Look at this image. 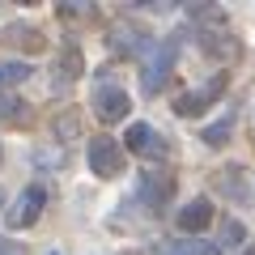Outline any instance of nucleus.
Returning a JSON list of instances; mask_svg holds the SVG:
<instances>
[{
    "instance_id": "obj_6",
    "label": "nucleus",
    "mask_w": 255,
    "mask_h": 255,
    "mask_svg": "<svg viewBox=\"0 0 255 255\" xmlns=\"http://www.w3.org/2000/svg\"><path fill=\"white\" fill-rule=\"evenodd\" d=\"M128 111H132V98H128L124 85H102V90L94 94V115H98L102 124H119Z\"/></svg>"
},
{
    "instance_id": "obj_20",
    "label": "nucleus",
    "mask_w": 255,
    "mask_h": 255,
    "mask_svg": "<svg viewBox=\"0 0 255 255\" xmlns=\"http://www.w3.org/2000/svg\"><path fill=\"white\" fill-rule=\"evenodd\" d=\"M21 111H17V98H4L0 94V119H17Z\"/></svg>"
},
{
    "instance_id": "obj_11",
    "label": "nucleus",
    "mask_w": 255,
    "mask_h": 255,
    "mask_svg": "<svg viewBox=\"0 0 255 255\" xmlns=\"http://www.w3.org/2000/svg\"><path fill=\"white\" fill-rule=\"evenodd\" d=\"M140 38H145V30H136V26H115L107 43H111V51H124V55H132V51H140V47H145Z\"/></svg>"
},
{
    "instance_id": "obj_9",
    "label": "nucleus",
    "mask_w": 255,
    "mask_h": 255,
    "mask_svg": "<svg viewBox=\"0 0 255 255\" xmlns=\"http://www.w3.org/2000/svg\"><path fill=\"white\" fill-rule=\"evenodd\" d=\"M170 196H174V179L170 174H145V179H140V200H145L149 209L166 204Z\"/></svg>"
},
{
    "instance_id": "obj_8",
    "label": "nucleus",
    "mask_w": 255,
    "mask_h": 255,
    "mask_svg": "<svg viewBox=\"0 0 255 255\" xmlns=\"http://www.w3.org/2000/svg\"><path fill=\"white\" fill-rule=\"evenodd\" d=\"M209 221H213V200H209V196H196L191 204H183V209H179L174 226H179L183 234H191V238H196L204 226H209Z\"/></svg>"
},
{
    "instance_id": "obj_3",
    "label": "nucleus",
    "mask_w": 255,
    "mask_h": 255,
    "mask_svg": "<svg viewBox=\"0 0 255 255\" xmlns=\"http://www.w3.org/2000/svg\"><path fill=\"white\" fill-rule=\"evenodd\" d=\"M43 204H47V187L43 183H30L17 200H13V209H4V226L9 230H30L38 221V213H43Z\"/></svg>"
},
{
    "instance_id": "obj_17",
    "label": "nucleus",
    "mask_w": 255,
    "mask_h": 255,
    "mask_svg": "<svg viewBox=\"0 0 255 255\" xmlns=\"http://www.w3.org/2000/svg\"><path fill=\"white\" fill-rule=\"evenodd\" d=\"M221 191H230L234 200H247V187H243V166H230V170H221Z\"/></svg>"
},
{
    "instance_id": "obj_4",
    "label": "nucleus",
    "mask_w": 255,
    "mask_h": 255,
    "mask_svg": "<svg viewBox=\"0 0 255 255\" xmlns=\"http://www.w3.org/2000/svg\"><path fill=\"white\" fill-rule=\"evenodd\" d=\"M226 81H230L226 73H213L204 85H196V90L179 94V98H174V111H179V115H200L204 107H213V102L226 94Z\"/></svg>"
},
{
    "instance_id": "obj_18",
    "label": "nucleus",
    "mask_w": 255,
    "mask_h": 255,
    "mask_svg": "<svg viewBox=\"0 0 255 255\" xmlns=\"http://www.w3.org/2000/svg\"><path fill=\"white\" fill-rule=\"evenodd\" d=\"M4 38H9V43H26V47H43V38H38L34 26H9Z\"/></svg>"
},
{
    "instance_id": "obj_13",
    "label": "nucleus",
    "mask_w": 255,
    "mask_h": 255,
    "mask_svg": "<svg viewBox=\"0 0 255 255\" xmlns=\"http://www.w3.org/2000/svg\"><path fill=\"white\" fill-rule=\"evenodd\" d=\"M230 132H234V111H226L221 119H213V124L200 132V140H204L209 149H221V145L230 140Z\"/></svg>"
},
{
    "instance_id": "obj_24",
    "label": "nucleus",
    "mask_w": 255,
    "mask_h": 255,
    "mask_svg": "<svg viewBox=\"0 0 255 255\" xmlns=\"http://www.w3.org/2000/svg\"><path fill=\"white\" fill-rule=\"evenodd\" d=\"M51 255H55V251H51Z\"/></svg>"
},
{
    "instance_id": "obj_7",
    "label": "nucleus",
    "mask_w": 255,
    "mask_h": 255,
    "mask_svg": "<svg viewBox=\"0 0 255 255\" xmlns=\"http://www.w3.org/2000/svg\"><path fill=\"white\" fill-rule=\"evenodd\" d=\"M124 149L128 153H140V157H157V153H166V140L153 124H132L124 132Z\"/></svg>"
},
{
    "instance_id": "obj_12",
    "label": "nucleus",
    "mask_w": 255,
    "mask_h": 255,
    "mask_svg": "<svg viewBox=\"0 0 255 255\" xmlns=\"http://www.w3.org/2000/svg\"><path fill=\"white\" fill-rule=\"evenodd\" d=\"M200 51L226 64V60H234V55H238V43H234L230 34H204V38H200Z\"/></svg>"
},
{
    "instance_id": "obj_23",
    "label": "nucleus",
    "mask_w": 255,
    "mask_h": 255,
    "mask_svg": "<svg viewBox=\"0 0 255 255\" xmlns=\"http://www.w3.org/2000/svg\"><path fill=\"white\" fill-rule=\"evenodd\" d=\"M0 157H4V149H0Z\"/></svg>"
},
{
    "instance_id": "obj_19",
    "label": "nucleus",
    "mask_w": 255,
    "mask_h": 255,
    "mask_svg": "<svg viewBox=\"0 0 255 255\" xmlns=\"http://www.w3.org/2000/svg\"><path fill=\"white\" fill-rule=\"evenodd\" d=\"M34 157H38V166H60V162H64V153H60V149H38Z\"/></svg>"
},
{
    "instance_id": "obj_2",
    "label": "nucleus",
    "mask_w": 255,
    "mask_h": 255,
    "mask_svg": "<svg viewBox=\"0 0 255 255\" xmlns=\"http://www.w3.org/2000/svg\"><path fill=\"white\" fill-rule=\"evenodd\" d=\"M85 162H90V174L115 179V174H124V145L115 136H90L85 140Z\"/></svg>"
},
{
    "instance_id": "obj_5",
    "label": "nucleus",
    "mask_w": 255,
    "mask_h": 255,
    "mask_svg": "<svg viewBox=\"0 0 255 255\" xmlns=\"http://www.w3.org/2000/svg\"><path fill=\"white\" fill-rule=\"evenodd\" d=\"M81 73H85L81 47H73V43L60 47V55H55V64H51V90H68V85H77Z\"/></svg>"
},
{
    "instance_id": "obj_21",
    "label": "nucleus",
    "mask_w": 255,
    "mask_h": 255,
    "mask_svg": "<svg viewBox=\"0 0 255 255\" xmlns=\"http://www.w3.org/2000/svg\"><path fill=\"white\" fill-rule=\"evenodd\" d=\"M0 255H26L21 243H9V238H0Z\"/></svg>"
},
{
    "instance_id": "obj_14",
    "label": "nucleus",
    "mask_w": 255,
    "mask_h": 255,
    "mask_svg": "<svg viewBox=\"0 0 255 255\" xmlns=\"http://www.w3.org/2000/svg\"><path fill=\"white\" fill-rule=\"evenodd\" d=\"M30 68L26 60H4L0 64V90H9V85H21V81H30Z\"/></svg>"
},
{
    "instance_id": "obj_22",
    "label": "nucleus",
    "mask_w": 255,
    "mask_h": 255,
    "mask_svg": "<svg viewBox=\"0 0 255 255\" xmlns=\"http://www.w3.org/2000/svg\"><path fill=\"white\" fill-rule=\"evenodd\" d=\"M0 204H4V191H0Z\"/></svg>"
},
{
    "instance_id": "obj_10",
    "label": "nucleus",
    "mask_w": 255,
    "mask_h": 255,
    "mask_svg": "<svg viewBox=\"0 0 255 255\" xmlns=\"http://www.w3.org/2000/svg\"><path fill=\"white\" fill-rule=\"evenodd\" d=\"M243 243H247V226L238 217H226L221 221V234H217V251L234 255V251H243Z\"/></svg>"
},
{
    "instance_id": "obj_16",
    "label": "nucleus",
    "mask_w": 255,
    "mask_h": 255,
    "mask_svg": "<svg viewBox=\"0 0 255 255\" xmlns=\"http://www.w3.org/2000/svg\"><path fill=\"white\" fill-rule=\"evenodd\" d=\"M51 132H55V140H73L77 132H81V115H77V111H64V115L51 124Z\"/></svg>"
},
{
    "instance_id": "obj_1",
    "label": "nucleus",
    "mask_w": 255,
    "mask_h": 255,
    "mask_svg": "<svg viewBox=\"0 0 255 255\" xmlns=\"http://www.w3.org/2000/svg\"><path fill=\"white\" fill-rule=\"evenodd\" d=\"M174 60H179V34L162 38L157 51L145 60V73H140V90H145V98H157V94L166 90V81H170V73H174Z\"/></svg>"
},
{
    "instance_id": "obj_15",
    "label": "nucleus",
    "mask_w": 255,
    "mask_h": 255,
    "mask_svg": "<svg viewBox=\"0 0 255 255\" xmlns=\"http://www.w3.org/2000/svg\"><path fill=\"white\" fill-rule=\"evenodd\" d=\"M217 247H209V243H200V238H179V243H166L157 255H213Z\"/></svg>"
}]
</instances>
